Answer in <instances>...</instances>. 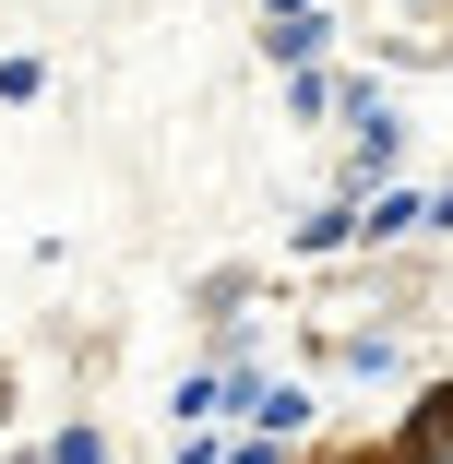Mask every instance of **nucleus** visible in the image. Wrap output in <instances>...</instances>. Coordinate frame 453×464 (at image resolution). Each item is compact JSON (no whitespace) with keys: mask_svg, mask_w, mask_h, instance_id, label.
Masks as SVG:
<instances>
[{"mask_svg":"<svg viewBox=\"0 0 453 464\" xmlns=\"http://www.w3.org/2000/svg\"><path fill=\"white\" fill-rule=\"evenodd\" d=\"M13 464H48V452H13Z\"/></svg>","mask_w":453,"mask_h":464,"instance_id":"2","label":"nucleus"},{"mask_svg":"<svg viewBox=\"0 0 453 464\" xmlns=\"http://www.w3.org/2000/svg\"><path fill=\"white\" fill-rule=\"evenodd\" d=\"M48 464H108V440H96V429H60V440H48Z\"/></svg>","mask_w":453,"mask_h":464,"instance_id":"1","label":"nucleus"}]
</instances>
